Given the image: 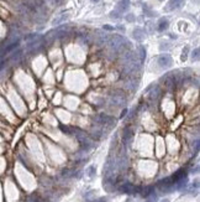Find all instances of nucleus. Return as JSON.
<instances>
[{
	"instance_id": "obj_2",
	"label": "nucleus",
	"mask_w": 200,
	"mask_h": 202,
	"mask_svg": "<svg viewBox=\"0 0 200 202\" xmlns=\"http://www.w3.org/2000/svg\"><path fill=\"white\" fill-rule=\"evenodd\" d=\"M125 44H129V41L120 35H115L111 39H109V46L115 52H119L120 50H122L125 47Z\"/></svg>"
},
{
	"instance_id": "obj_10",
	"label": "nucleus",
	"mask_w": 200,
	"mask_h": 202,
	"mask_svg": "<svg viewBox=\"0 0 200 202\" xmlns=\"http://www.w3.org/2000/svg\"><path fill=\"white\" fill-rule=\"evenodd\" d=\"M167 29H168V20H167V19H161L160 20V22H158V27H157V30L158 31H164V30H167Z\"/></svg>"
},
{
	"instance_id": "obj_17",
	"label": "nucleus",
	"mask_w": 200,
	"mask_h": 202,
	"mask_svg": "<svg viewBox=\"0 0 200 202\" xmlns=\"http://www.w3.org/2000/svg\"><path fill=\"white\" fill-rule=\"evenodd\" d=\"M126 114H127V109H125V111H122V113H121V118H124Z\"/></svg>"
},
{
	"instance_id": "obj_20",
	"label": "nucleus",
	"mask_w": 200,
	"mask_h": 202,
	"mask_svg": "<svg viewBox=\"0 0 200 202\" xmlns=\"http://www.w3.org/2000/svg\"><path fill=\"white\" fill-rule=\"evenodd\" d=\"M91 1H93V3H98V1H99V0H91Z\"/></svg>"
},
{
	"instance_id": "obj_1",
	"label": "nucleus",
	"mask_w": 200,
	"mask_h": 202,
	"mask_svg": "<svg viewBox=\"0 0 200 202\" xmlns=\"http://www.w3.org/2000/svg\"><path fill=\"white\" fill-rule=\"evenodd\" d=\"M125 103H126V96L122 91L116 89L109 97V104L115 105V107H124Z\"/></svg>"
},
{
	"instance_id": "obj_15",
	"label": "nucleus",
	"mask_w": 200,
	"mask_h": 202,
	"mask_svg": "<svg viewBox=\"0 0 200 202\" xmlns=\"http://www.w3.org/2000/svg\"><path fill=\"white\" fill-rule=\"evenodd\" d=\"M191 60L193 61H198L199 60V48H195L193 52H191Z\"/></svg>"
},
{
	"instance_id": "obj_19",
	"label": "nucleus",
	"mask_w": 200,
	"mask_h": 202,
	"mask_svg": "<svg viewBox=\"0 0 200 202\" xmlns=\"http://www.w3.org/2000/svg\"><path fill=\"white\" fill-rule=\"evenodd\" d=\"M160 202H171V201H169L168 198H163V200H161Z\"/></svg>"
},
{
	"instance_id": "obj_5",
	"label": "nucleus",
	"mask_w": 200,
	"mask_h": 202,
	"mask_svg": "<svg viewBox=\"0 0 200 202\" xmlns=\"http://www.w3.org/2000/svg\"><path fill=\"white\" fill-rule=\"evenodd\" d=\"M132 135H133V130H132V128L127 127V128H125V129H124L122 139H124V143H125V144H127V143H130V141L132 140Z\"/></svg>"
},
{
	"instance_id": "obj_9",
	"label": "nucleus",
	"mask_w": 200,
	"mask_h": 202,
	"mask_svg": "<svg viewBox=\"0 0 200 202\" xmlns=\"http://www.w3.org/2000/svg\"><path fill=\"white\" fill-rule=\"evenodd\" d=\"M152 88H153V91L151 92V96H149V98H151L152 100H156V99H158V98L161 97V88L158 87V86H153Z\"/></svg>"
},
{
	"instance_id": "obj_18",
	"label": "nucleus",
	"mask_w": 200,
	"mask_h": 202,
	"mask_svg": "<svg viewBox=\"0 0 200 202\" xmlns=\"http://www.w3.org/2000/svg\"><path fill=\"white\" fill-rule=\"evenodd\" d=\"M104 29H106V30H114L112 27H110V26H109V25H105V26H104Z\"/></svg>"
},
{
	"instance_id": "obj_8",
	"label": "nucleus",
	"mask_w": 200,
	"mask_h": 202,
	"mask_svg": "<svg viewBox=\"0 0 200 202\" xmlns=\"http://www.w3.org/2000/svg\"><path fill=\"white\" fill-rule=\"evenodd\" d=\"M154 192V186H147L145 189H140V193H141V196L147 198L149 195H152V193Z\"/></svg>"
},
{
	"instance_id": "obj_4",
	"label": "nucleus",
	"mask_w": 200,
	"mask_h": 202,
	"mask_svg": "<svg viewBox=\"0 0 200 202\" xmlns=\"http://www.w3.org/2000/svg\"><path fill=\"white\" fill-rule=\"evenodd\" d=\"M158 65H160L162 68H168V67L172 65V57L169 55H161L158 57Z\"/></svg>"
},
{
	"instance_id": "obj_14",
	"label": "nucleus",
	"mask_w": 200,
	"mask_h": 202,
	"mask_svg": "<svg viewBox=\"0 0 200 202\" xmlns=\"http://www.w3.org/2000/svg\"><path fill=\"white\" fill-rule=\"evenodd\" d=\"M191 149L195 150V153H198V151H199V138L198 137L195 138V140L193 143H191Z\"/></svg>"
},
{
	"instance_id": "obj_3",
	"label": "nucleus",
	"mask_w": 200,
	"mask_h": 202,
	"mask_svg": "<svg viewBox=\"0 0 200 202\" xmlns=\"http://www.w3.org/2000/svg\"><path fill=\"white\" fill-rule=\"evenodd\" d=\"M129 6H130V0H121L118 4V6L115 7V10L111 13V18H120L129 9Z\"/></svg>"
},
{
	"instance_id": "obj_16",
	"label": "nucleus",
	"mask_w": 200,
	"mask_h": 202,
	"mask_svg": "<svg viewBox=\"0 0 200 202\" xmlns=\"http://www.w3.org/2000/svg\"><path fill=\"white\" fill-rule=\"evenodd\" d=\"M188 47H185L184 50H183V53H182V60L184 61V60H187V55H188Z\"/></svg>"
},
{
	"instance_id": "obj_12",
	"label": "nucleus",
	"mask_w": 200,
	"mask_h": 202,
	"mask_svg": "<svg viewBox=\"0 0 200 202\" xmlns=\"http://www.w3.org/2000/svg\"><path fill=\"white\" fill-rule=\"evenodd\" d=\"M141 32H143V30L142 29H136V30H133V36H135V39L136 40H138V41H141V40H143V37H145V35H141Z\"/></svg>"
},
{
	"instance_id": "obj_11",
	"label": "nucleus",
	"mask_w": 200,
	"mask_h": 202,
	"mask_svg": "<svg viewBox=\"0 0 200 202\" xmlns=\"http://www.w3.org/2000/svg\"><path fill=\"white\" fill-rule=\"evenodd\" d=\"M85 174L88 177H94V176L96 175V167L94 165H90L87 167V170H85Z\"/></svg>"
},
{
	"instance_id": "obj_6",
	"label": "nucleus",
	"mask_w": 200,
	"mask_h": 202,
	"mask_svg": "<svg viewBox=\"0 0 200 202\" xmlns=\"http://www.w3.org/2000/svg\"><path fill=\"white\" fill-rule=\"evenodd\" d=\"M137 86H138V81L135 79V78H130L126 81V83H125V87H126V89L133 92V91H136L137 89Z\"/></svg>"
},
{
	"instance_id": "obj_7",
	"label": "nucleus",
	"mask_w": 200,
	"mask_h": 202,
	"mask_svg": "<svg viewBox=\"0 0 200 202\" xmlns=\"http://www.w3.org/2000/svg\"><path fill=\"white\" fill-rule=\"evenodd\" d=\"M184 0H169L168 3V6H167V10L171 11V10H174V9H178V7L183 4Z\"/></svg>"
},
{
	"instance_id": "obj_13",
	"label": "nucleus",
	"mask_w": 200,
	"mask_h": 202,
	"mask_svg": "<svg viewBox=\"0 0 200 202\" xmlns=\"http://www.w3.org/2000/svg\"><path fill=\"white\" fill-rule=\"evenodd\" d=\"M145 202H158V195L156 192H153L152 195H149L146 200H145Z\"/></svg>"
}]
</instances>
